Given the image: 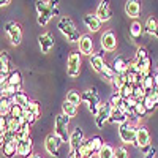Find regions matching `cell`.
<instances>
[{"label": "cell", "instance_id": "1f68e13d", "mask_svg": "<svg viewBox=\"0 0 158 158\" xmlns=\"http://www.w3.org/2000/svg\"><path fill=\"white\" fill-rule=\"evenodd\" d=\"M11 108H13V101L10 98L2 97V101H0V114H2V117H8L11 112Z\"/></svg>", "mask_w": 158, "mask_h": 158}, {"label": "cell", "instance_id": "60d3db41", "mask_svg": "<svg viewBox=\"0 0 158 158\" xmlns=\"http://www.w3.org/2000/svg\"><path fill=\"white\" fill-rule=\"evenodd\" d=\"M149 111H147V108L144 106V103L142 101H138V104L135 106V115H138V117H144Z\"/></svg>", "mask_w": 158, "mask_h": 158}, {"label": "cell", "instance_id": "d4e9b609", "mask_svg": "<svg viewBox=\"0 0 158 158\" xmlns=\"http://www.w3.org/2000/svg\"><path fill=\"white\" fill-rule=\"evenodd\" d=\"M139 11H141V5L136 0H128L125 3V13L130 18H138L139 16Z\"/></svg>", "mask_w": 158, "mask_h": 158}, {"label": "cell", "instance_id": "e575fe53", "mask_svg": "<svg viewBox=\"0 0 158 158\" xmlns=\"http://www.w3.org/2000/svg\"><path fill=\"white\" fill-rule=\"evenodd\" d=\"M133 90H135V84H130V82H127L122 89H120V97L123 98V100H128V98H131L133 97Z\"/></svg>", "mask_w": 158, "mask_h": 158}, {"label": "cell", "instance_id": "603a6c76", "mask_svg": "<svg viewBox=\"0 0 158 158\" xmlns=\"http://www.w3.org/2000/svg\"><path fill=\"white\" fill-rule=\"evenodd\" d=\"M90 65L97 73H103V68H104V65H106V62H104V59H103V52H98V54L92 56L90 57Z\"/></svg>", "mask_w": 158, "mask_h": 158}, {"label": "cell", "instance_id": "4dcf8cb0", "mask_svg": "<svg viewBox=\"0 0 158 158\" xmlns=\"http://www.w3.org/2000/svg\"><path fill=\"white\" fill-rule=\"evenodd\" d=\"M156 29H158V22H156V19H155L153 16H150V18L146 21V25H144V32H146L147 35L155 36Z\"/></svg>", "mask_w": 158, "mask_h": 158}, {"label": "cell", "instance_id": "7c38bea8", "mask_svg": "<svg viewBox=\"0 0 158 158\" xmlns=\"http://www.w3.org/2000/svg\"><path fill=\"white\" fill-rule=\"evenodd\" d=\"M0 63H2V68H0V81L2 84H5L8 81V77L11 74L10 71V59H8V52H2V56H0Z\"/></svg>", "mask_w": 158, "mask_h": 158}, {"label": "cell", "instance_id": "f1b7e54d", "mask_svg": "<svg viewBox=\"0 0 158 158\" xmlns=\"http://www.w3.org/2000/svg\"><path fill=\"white\" fill-rule=\"evenodd\" d=\"M24 125V120H22V117L21 118H15V117H10L8 115V131H11V133H18V131L22 128Z\"/></svg>", "mask_w": 158, "mask_h": 158}, {"label": "cell", "instance_id": "f907efd6", "mask_svg": "<svg viewBox=\"0 0 158 158\" xmlns=\"http://www.w3.org/2000/svg\"><path fill=\"white\" fill-rule=\"evenodd\" d=\"M153 82H155V89L158 90V71L153 74Z\"/></svg>", "mask_w": 158, "mask_h": 158}, {"label": "cell", "instance_id": "d590c367", "mask_svg": "<svg viewBox=\"0 0 158 158\" xmlns=\"http://www.w3.org/2000/svg\"><path fill=\"white\" fill-rule=\"evenodd\" d=\"M136 63V62H135ZM138 67H139V70H141V74L142 76H149L150 74V65H152V60H150V57H147L146 60H142V62H139V63H136Z\"/></svg>", "mask_w": 158, "mask_h": 158}, {"label": "cell", "instance_id": "9a60e30c", "mask_svg": "<svg viewBox=\"0 0 158 158\" xmlns=\"http://www.w3.org/2000/svg\"><path fill=\"white\" fill-rule=\"evenodd\" d=\"M38 43H40V49H41L43 54H48V52L54 48V36H52L49 32L43 33L38 36Z\"/></svg>", "mask_w": 158, "mask_h": 158}, {"label": "cell", "instance_id": "f546056e", "mask_svg": "<svg viewBox=\"0 0 158 158\" xmlns=\"http://www.w3.org/2000/svg\"><path fill=\"white\" fill-rule=\"evenodd\" d=\"M6 82L19 89L21 84H22V74H21V71H19V70H11V74H10V77H8Z\"/></svg>", "mask_w": 158, "mask_h": 158}, {"label": "cell", "instance_id": "7a4b0ae2", "mask_svg": "<svg viewBox=\"0 0 158 158\" xmlns=\"http://www.w3.org/2000/svg\"><path fill=\"white\" fill-rule=\"evenodd\" d=\"M57 27H59V30L62 32V35L67 36L68 41H71V43H79V40H81L82 35H79L74 22H73L70 18H62V19L59 21Z\"/></svg>", "mask_w": 158, "mask_h": 158}, {"label": "cell", "instance_id": "d6a6232c", "mask_svg": "<svg viewBox=\"0 0 158 158\" xmlns=\"http://www.w3.org/2000/svg\"><path fill=\"white\" fill-rule=\"evenodd\" d=\"M62 111H63V114L67 115V117H76V114H77V106H74V104H71V103H68L67 100L63 101V104H62Z\"/></svg>", "mask_w": 158, "mask_h": 158}, {"label": "cell", "instance_id": "ba28073f", "mask_svg": "<svg viewBox=\"0 0 158 158\" xmlns=\"http://www.w3.org/2000/svg\"><path fill=\"white\" fill-rule=\"evenodd\" d=\"M111 112H112V104L111 103H104V104H101V106H100V111L95 115V123H97L98 128H103L104 123L109 122Z\"/></svg>", "mask_w": 158, "mask_h": 158}, {"label": "cell", "instance_id": "7bdbcfd3", "mask_svg": "<svg viewBox=\"0 0 158 158\" xmlns=\"http://www.w3.org/2000/svg\"><path fill=\"white\" fill-rule=\"evenodd\" d=\"M24 114V108L18 106V104L13 103V108H11V112H10V117H15V118H21Z\"/></svg>", "mask_w": 158, "mask_h": 158}, {"label": "cell", "instance_id": "83f0119b", "mask_svg": "<svg viewBox=\"0 0 158 158\" xmlns=\"http://www.w3.org/2000/svg\"><path fill=\"white\" fill-rule=\"evenodd\" d=\"M127 82H128L127 73H125V74H117L112 81H111V84H112V87H114V90H115V94H118V92H120V89H122Z\"/></svg>", "mask_w": 158, "mask_h": 158}, {"label": "cell", "instance_id": "8fae6325", "mask_svg": "<svg viewBox=\"0 0 158 158\" xmlns=\"http://www.w3.org/2000/svg\"><path fill=\"white\" fill-rule=\"evenodd\" d=\"M149 142H150V133H149V130L146 127H139L138 131H136V139H135V146L136 147H146L149 146Z\"/></svg>", "mask_w": 158, "mask_h": 158}, {"label": "cell", "instance_id": "9c48e42d", "mask_svg": "<svg viewBox=\"0 0 158 158\" xmlns=\"http://www.w3.org/2000/svg\"><path fill=\"white\" fill-rule=\"evenodd\" d=\"M60 144H62V139L56 135H49L44 141V147H46V152L52 156H59V150H60Z\"/></svg>", "mask_w": 158, "mask_h": 158}, {"label": "cell", "instance_id": "2e32d148", "mask_svg": "<svg viewBox=\"0 0 158 158\" xmlns=\"http://www.w3.org/2000/svg\"><path fill=\"white\" fill-rule=\"evenodd\" d=\"M130 65H131V63H130L125 57L118 56V57L114 59V62H112L111 67L114 68V71H115L117 74H125V73L128 71V68H130Z\"/></svg>", "mask_w": 158, "mask_h": 158}, {"label": "cell", "instance_id": "ab89813d", "mask_svg": "<svg viewBox=\"0 0 158 158\" xmlns=\"http://www.w3.org/2000/svg\"><path fill=\"white\" fill-rule=\"evenodd\" d=\"M25 109H27L30 114H33L36 118L40 117V114H41V108H40V103H38V101H30L29 106L25 108Z\"/></svg>", "mask_w": 158, "mask_h": 158}, {"label": "cell", "instance_id": "f6af8a7d", "mask_svg": "<svg viewBox=\"0 0 158 158\" xmlns=\"http://www.w3.org/2000/svg\"><path fill=\"white\" fill-rule=\"evenodd\" d=\"M22 120H24V123H27V125H32L35 120H36V117L33 115V114H30L27 109H24V114H22Z\"/></svg>", "mask_w": 158, "mask_h": 158}, {"label": "cell", "instance_id": "4fadbf2b", "mask_svg": "<svg viewBox=\"0 0 158 158\" xmlns=\"http://www.w3.org/2000/svg\"><path fill=\"white\" fill-rule=\"evenodd\" d=\"M97 18L101 22H108L112 18V10H111L109 2H100V5L97 8Z\"/></svg>", "mask_w": 158, "mask_h": 158}, {"label": "cell", "instance_id": "52a82bcc", "mask_svg": "<svg viewBox=\"0 0 158 158\" xmlns=\"http://www.w3.org/2000/svg\"><path fill=\"white\" fill-rule=\"evenodd\" d=\"M136 131H138V128H135L130 122H125L122 125H118V136H120L122 142H125V144H130V142L135 144Z\"/></svg>", "mask_w": 158, "mask_h": 158}, {"label": "cell", "instance_id": "44dd1931", "mask_svg": "<svg viewBox=\"0 0 158 158\" xmlns=\"http://www.w3.org/2000/svg\"><path fill=\"white\" fill-rule=\"evenodd\" d=\"M74 150H77V152H79L81 158H92V156L95 155L94 147H92V142H90V139L84 141V142L81 144V146H79L77 149H74Z\"/></svg>", "mask_w": 158, "mask_h": 158}, {"label": "cell", "instance_id": "3957f363", "mask_svg": "<svg viewBox=\"0 0 158 158\" xmlns=\"http://www.w3.org/2000/svg\"><path fill=\"white\" fill-rule=\"evenodd\" d=\"M68 123H70V117H67L63 112L56 117V131L54 135L62 139V142H70V135H68Z\"/></svg>", "mask_w": 158, "mask_h": 158}, {"label": "cell", "instance_id": "ac0fdd59", "mask_svg": "<svg viewBox=\"0 0 158 158\" xmlns=\"http://www.w3.org/2000/svg\"><path fill=\"white\" fill-rule=\"evenodd\" d=\"M82 22L85 24V27L90 32H98L100 27H101V21L97 18V15H85L82 18Z\"/></svg>", "mask_w": 158, "mask_h": 158}, {"label": "cell", "instance_id": "bcb514c9", "mask_svg": "<svg viewBox=\"0 0 158 158\" xmlns=\"http://www.w3.org/2000/svg\"><path fill=\"white\" fill-rule=\"evenodd\" d=\"M122 101H123V98L120 97V94H114L112 97H111V104H112V108H118L122 104Z\"/></svg>", "mask_w": 158, "mask_h": 158}, {"label": "cell", "instance_id": "d6986e66", "mask_svg": "<svg viewBox=\"0 0 158 158\" xmlns=\"http://www.w3.org/2000/svg\"><path fill=\"white\" fill-rule=\"evenodd\" d=\"M85 139H84V133H82V130L81 128H74L73 130V133L70 135V146H71V150H74V149H77L81 144L84 142Z\"/></svg>", "mask_w": 158, "mask_h": 158}, {"label": "cell", "instance_id": "30bf717a", "mask_svg": "<svg viewBox=\"0 0 158 158\" xmlns=\"http://www.w3.org/2000/svg\"><path fill=\"white\" fill-rule=\"evenodd\" d=\"M101 48L104 51H115L117 48V38L114 35V32L108 30L101 35Z\"/></svg>", "mask_w": 158, "mask_h": 158}, {"label": "cell", "instance_id": "db71d44e", "mask_svg": "<svg viewBox=\"0 0 158 158\" xmlns=\"http://www.w3.org/2000/svg\"><path fill=\"white\" fill-rule=\"evenodd\" d=\"M155 36H156V38H158V29H156V32H155Z\"/></svg>", "mask_w": 158, "mask_h": 158}, {"label": "cell", "instance_id": "4316f807", "mask_svg": "<svg viewBox=\"0 0 158 158\" xmlns=\"http://www.w3.org/2000/svg\"><path fill=\"white\" fill-rule=\"evenodd\" d=\"M11 101L15 103V104H18V106H21V108L25 109V108L29 106V103H30L32 100H29V97L25 95L22 90H19V92H16V94H15V97L11 98Z\"/></svg>", "mask_w": 158, "mask_h": 158}, {"label": "cell", "instance_id": "7dc6e473", "mask_svg": "<svg viewBox=\"0 0 158 158\" xmlns=\"http://www.w3.org/2000/svg\"><path fill=\"white\" fill-rule=\"evenodd\" d=\"M115 158H128V152L125 147H117L115 150Z\"/></svg>", "mask_w": 158, "mask_h": 158}, {"label": "cell", "instance_id": "8d00e7d4", "mask_svg": "<svg viewBox=\"0 0 158 158\" xmlns=\"http://www.w3.org/2000/svg\"><path fill=\"white\" fill-rule=\"evenodd\" d=\"M98 158H115V150L109 146V144H104L103 149L98 153Z\"/></svg>", "mask_w": 158, "mask_h": 158}, {"label": "cell", "instance_id": "e0dca14e", "mask_svg": "<svg viewBox=\"0 0 158 158\" xmlns=\"http://www.w3.org/2000/svg\"><path fill=\"white\" fill-rule=\"evenodd\" d=\"M142 103H144V106L147 108V111H149V112H152V111L158 106V90H156V89H153L152 92H149V94H147L146 97H144Z\"/></svg>", "mask_w": 158, "mask_h": 158}, {"label": "cell", "instance_id": "836d02e7", "mask_svg": "<svg viewBox=\"0 0 158 158\" xmlns=\"http://www.w3.org/2000/svg\"><path fill=\"white\" fill-rule=\"evenodd\" d=\"M67 101L74 104V106H79V104L82 103V95L79 94V92H76V90H70L68 95H67Z\"/></svg>", "mask_w": 158, "mask_h": 158}, {"label": "cell", "instance_id": "7402d4cb", "mask_svg": "<svg viewBox=\"0 0 158 158\" xmlns=\"http://www.w3.org/2000/svg\"><path fill=\"white\" fill-rule=\"evenodd\" d=\"M142 33H144L142 25H141L138 21H135L133 24L130 25V36H131V40H133L135 43H141V40H142Z\"/></svg>", "mask_w": 158, "mask_h": 158}, {"label": "cell", "instance_id": "11a10c76", "mask_svg": "<svg viewBox=\"0 0 158 158\" xmlns=\"http://www.w3.org/2000/svg\"><path fill=\"white\" fill-rule=\"evenodd\" d=\"M156 71H158V62H156Z\"/></svg>", "mask_w": 158, "mask_h": 158}, {"label": "cell", "instance_id": "6da1fadb", "mask_svg": "<svg viewBox=\"0 0 158 158\" xmlns=\"http://www.w3.org/2000/svg\"><path fill=\"white\" fill-rule=\"evenodd\" d=\"M35 8L38 13V24L40 25H48L52 16H59V2L57 0H49V2H35Z\"/></svg>", "mask_w": 158, "mask_h": 158}, {"label": "cell", "instance_id": "681fc988", "mask_svg": "<svg viewBox=\"0 0 158 158\" xmlns=\"http://www.w3.org/2000/svg\"><path fill=\"white\" fill-rule=\"evenodd\" d=\"M155 155H156V150H155V147H152V149L146 153V156H144V158H155Z\"/></svg>", "mask_w": 158, "mask_h": 158}, {"label": "cell", "instance_id": "f5cc1de1", "mask_svg": "<svg viewBox=\"0 0 158 158\" xmlns=\"http://www.w3.org/2000/svg\"><path fill=\"white\" fill-rule=\"evenodd\" d=\"M30 158H43V156H41V155H38V153H35V155H32Z\"/></svg>", "mask_w": 158, "mask_h": 158}, {"label": "cell", "instance_id": "277c9868", "mask_svg": "<svg viewBox=\"0 0 158 158\" xmlns=\"http://www.w3.org/2000/svg\"><path fill=\"white\" fill-rule=\"evenodd\" d=\"M82 103H85V104H87L89 111H90L92 114H94V115H97V114H98L101 103H100V97H98V92H97V89H95V87L92 89V90H85L84 94H82Z\"/></svg>", "mask_w": 158, "mask_h": 158}, {"label": "cell", "instance_id": "cb8c5ba5", "mask_svg": "<svg viewBox=\"0 0 158 158\" xmlns=\"http://www.w3.org/2000/svg\"><path fill=\"white\" fill-rule=\"evenodd\" d=\"M18 144H19L18 139H13V141L3 144V146H2V152H3V155H5L6 158H13L15 155H18Z\"/></svg>", "mask_w": 158, "mask_h": 158}, {"label": "cell", "instance_id": "b9f144b4", "mask_svg": "<svg viewBox=\"0 0 158 158\" xmlns=\"http://www.w3.org/2000/svg\"><path fill=\"white\" fill-rule=\"evenodd\" d=\"M104 77H108L109 81H112V79L117 76V73L114 71V68L112 67H109V65H104V68H103V73H101Z\"/></svg>", "mask_w": 158, "mask_h": 158}, {"label": "cell", "instance_id": "74e56055", "mask_svg": "<svg viewBox=\"0 0 158 158\" xmlns=\"http://www.w3.org/2000/svg\"><path fill=\"white\" fill-rule=\"evenodd\" d=\"M142 87H144V90L147 92H152L153 89H155V82H153V74H149V76H144V79H142V84H141Z\"/></svg>", "mask_w": 158, "mask_h": 158}, {"label": "cell", "instance_id": "484cf974", "mask_svg": "<svg viewBox=\"0 0 158 158\" xmlns=\"http://www.w3.org/2000/svg\"><path fill=\"white\" fill-rule=\"evenodd\" d=\"M127 118L128 115L125 112H122L118 108H112V112H111V118H109V122L111 123H118V125H122L127 122Z\"/></svg>", "mask_w": 158, "mask_h": 158}, {"label": "cell", "instance_id": "5bb4252c", "mask_svg": "<svg viewBox=\"0 0 158 158\" xmlns=\"http://www.w3.org/2000/svg\"><path fill=\"white\" fill-rule=\"evenodd\" d=\"M32 150H33V142H32V138H27L24 141H19L18 144V155L21 158H29L32 156Z\"/></svg>", "mask_w": 158, "mask_h": 158}, {"label": "cell", "instance_id": "8992f818", "mask_svg": "<svg viewBox=\"0 0 158 158\" xmlns=\"http://www.w3.org/2000/svg\"><path fill=\"white\" fill-rule=\"evenodd\" d=\"M5 32H6V35L10 36V41H11L13 46L21 44L22 30H21V25H19L18 22H13V21L6 22V24H5Z\"/></svg>", "mask_w": 158, "mask_h": 158}, {"label": "cell", "instance_id": "c3c4849f", "mask_svg": "<svg viewBox=\"0 0 158 158\" xmlns=\"http://www.w3.org/2000/svg\"><path fill=\"white\" fill-rule=\"evenodd\" d=\"M0 130H2V135L8 131V117H0Z\"/></svg>", "mask_w": 158, "mask_h": 158}, {"label": "cell", "instance_id": "5b68a950", "mask_svg": "<svg viewBox=\"0 0 158 158\" xmlns=\"http://www.w3.org/2000/svg\"><path fill=\"white\" fill-rule=\"evenodd\" d=\"M67 71L70 77H77L81 73V54L79 52H71L67 59Z\"/></svg>", "mask_w": 158, "mask_h": 158}, {"label": "cell", "instance_id": "f35d334b", "mask_svg": "<svg viewBox=\"0 0 158 158\" xmlns=\"http://www.w3.org/2000/svg\"><path fill=\"white\" fill-rule=\"evenodd\" d=\"M90 142H92V147H94L95 155H98V153H100V150H101V149H103V146H104V142H103L101 136H94V138H90Z\"/></svg>", "mask_w": 158, "mask_h": 158}, {"label": "cell", "instance_id": "816d5d0a", "mask_svg": "<svg viewBox=\"0 0 158 158\" xmlns=\"http://www.w3.org/2000/svg\"><path fill=\"white\" fill-rule=\"evenodd\" d=\"M10 3V0H5V2H3V0H2V2H0V6H6Z\"/></svg>", "mask_w": 158, "mask_h": 158}, {"label": "cell", "instance_id": "ffe728a7", "mask_svg": "<svg viewBox=\"0 0 158 158\" xmlns=\"http://www.w3.org/2000/svg\"><path fill=\"white\" fill-rule=\"evenodd\" d=\"M94 51V41H92L90 35H82L79 40V52L81 54H90Z\"/></svg>", "mask_w": 158, "mask_h": 158}, {"label": "cell", "instance_id": "ee69618b", "mask_svg": "<svg viewBox=\"0 0 158 158\" xmlns=\"http://www.w3.org/2000/svg\"><path fill=\"white\" fill-rule=\"evenodd\" d=\"M147 57H149L147 51L144 49V48H139V49L136 51V59H135V62H136V63H139V62H142V60H146Z\"/></svg>", "mask_w": 158, "mask_h": 158}]
</instances>
